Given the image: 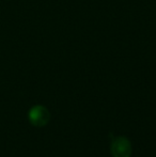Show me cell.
I'll list each match as a JSON object with an SVG mask.
<instances>
[{
  "label": "cell",
  "mask_w": 156,
  "mask_h": 157,
  "mask_svg": "<svg viewBox=\"0 0 156 157\" xmlns=\"http://www.w3.org/2000/svg\"><path fill=\"white\" fill-rule=\"evenodd\" d=\"M29 120L32 125L36 127H43L49 122L50 113L46 107L42 105L34 106L29 111Z\"/></svg>",
  "instance_id": "cell-1"
},
{
  "label": "cell",
  "mask_w": 156,
  "mask_h": 157,
  "mask_svg": "<svg viewBox=\"0 0 156 157\" xmlns=\"http://www.w3.org/2000/svg\"><path fill=\"white\" fill-rule=\"evenodd\" d=\"M112 157H131V144L127 138L123 136L116 137L111 143Z\"/></svg>",
  "instance_id": "cell-2"
}]
</instances>
